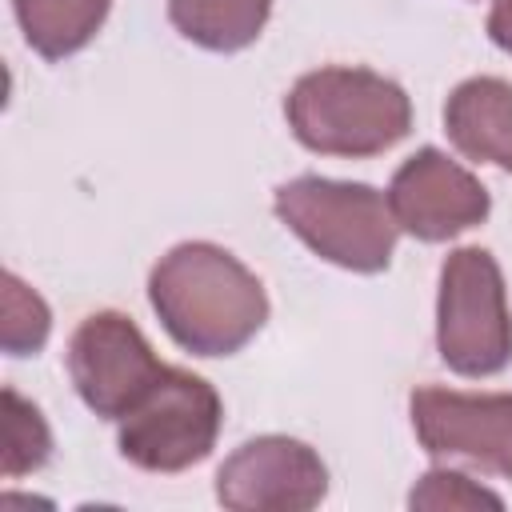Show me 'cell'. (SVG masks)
<instances>
[{"label": "cell", "mask_w": 512, "mask_h": 512, "mask_svg": "<svg viewBox=\"0 0 512 512\" xmlns=\"http://www.w3.org/2000/svg\"><path fill=\"white\" fill-rule=\"evenodd\" d=\"M388 204H392L400 232L428 240V244L452 240L488 216L484 184L436 148H420L396 168Z\"/></svg>", "instance_id": "cell-9"}, {"label": "cell", "mask_w": 512, "mask_h": 512, "mask_svg": "<svg viewBox=\"0 0 512 512\" xmlns=\"http://www.w3.org/2000/svg\"><path fill=\"white\" fill-rule=\"evenodd\" d=\"M276 216L316 256L348 272H380L392 260L400 224L392 204L372 184L296 176L276 188Z\"/></svg>", "instance_id": "cell-3"}, {"label": "cell", "mask_w": 512, "mask_h": 512, "mask_svg": "<svg viewBox=\"0 0 512 512\" xmlns=\"http://www.w3.org/2000/svg\"><path fill=\"white\" fill-rule=\"evenodd\" d=\"M272 0H168V20L180 36L212 52L248 48L268 24Z\"/></svg>", "instance_id": "cell-11"}, {"label": "cell", "mask_w": 512, "mask_h": 512, "mask_svg": "<svg viewBox=\"0 0 512 512\" xmlns=\"http://www.w3.org/2000/svg\"><path fill=\"white\" fill-rule=\"evenodd\" d=\"M148 300L168 336L196 356H232L268 320L264 284L208 240H188L160 256L148 276Z\"/></svg>", "instance_id": "cell-1"}, {"label": "cell", "mask_w": 512, "mask_h": 512, "mask_svg": "<svg viewBox=\"0 0 512 512\" xmlns=\"http://www.w3.org/2000/svg\"><path fill=\"white\" fill-rule=\"evenodd\" d=\"M324 492V460L292 436H256L216 472V500L232 512H308Z\"/></svg>", "instance_id": "cell-8"}, {"label": "cell", "mask_w": 512, "mask_h": 512, "mask_svg": "<svg viewBox=\"0 0 512 512\" xmlns=\"http://www.w3.org/2000/svg\"><path fill=\"white\" fill-rule=\"evenodd\" d=\"M220 396L208 380L168 368L120 416V452L144 472H184L200 464L220 436Z\"/></svg>", "instance_id": "cell-5"}, {"label": "cell", "mask_w": 512, "mask_h": 512, "mask_svg": "<svg viewBox=\"0 0 512 512\" xmlns=\"http://www.w3.org/2000/svg\"><path fill=\"white\" fill-rule=\"evenodd\" d=\"M284 116L292 136L324 156H376L412 128V104L396 80L344 64L304 72L284 100Z\"/></svg>", "instance_id": "cell-2"}, {"label": "cell", "mask_w": 512, "mask_h": 512, "mask_svg": "<svg viewBox=\"0 0 512 512\" xmlns=\"http://www.w3.org/2000/svg\"><path fill=\"white\" fill-rule=\"evenodd\" d=\"M408 504L412 508H500V496L452 468H436L412 488Z\"/></svg>", "instance_id": "cell-15"}, {"label": "cell", "mask_w": 512, "mask_h": 512, "mask_svg": "<svg viewBox=\"0 0 512 512\" xmlns=\"http://www.w3.org/2000/svg\"><path fill=\"white\" fill-rule=\"evenodd\" d=\"M408 412L428 456L512 476V392L416 388Z\"/></svg>", "instance_id": "cell-6"}, {"label": "cell", "mask_w": 512, "mask_h": 512, "mask_svg": "<svg viewBox=\"0 0 512 512\" xmlns=\"http://www.w3.org/2000/svg\"><path fill=\"white\" fill-rule=\"evenodd\" d=\"M68 372L80 400L104 416L120 420L164 372L144 332L120 312H92L68 340Z\"/></svg>", "instance_id": "cell-7"}, {"label": "cell", "mask_w": 512, "mask_h": 512, "mask_svg": "<svg viewBox=\"0 0 512 512\" xmlns=\"http://www.w3.org/2000/svg\"><path fill=\"white\" fill-rule=\"evenodd\" d=\"M24 40L44 60L80 52L104 24L112 0H12Z\"/></svg>", "instance_id": "cell-12"}, {"label": "cell", "mask_w": 512, "mask_h": 512, "mask_svg": "<svg viewBox=\"0 0 512 512\" xmlns=\"http://www.w3.org/2000/svg\"><path fill=\"white\" fill-rule=\"evenodd\" d=\"M436 348L460 376H496L512 360V312L492 252L456 248L440 268Z\"/></svg>", "instance_id": "cell-4"}, {"label": "cell", "mask_w": 512, "mask_h": 512, "mask_svg": "<svg viewBox=\"0 0 512 512\" xmlns=\"http://www.w3.org/2000/svg\"><path fill=\"white\" fill-rule=\"evenodd\" d=\"M444 132L468 160L512 172V84L500 76L456 84L444 104Z\"/></svg>", "instance_id": "cell-10"}, {"label": "cell", "mask_w": 512, "mask_h": 512, "mask_svg": "<svg viewBox=\"0 0 512 512\" xmlns=\"http://www.w3.org/2000/svg\"><path fill=\"white\" fill-rule=\"evenodd\" d=\"M48 328H52L48 304L16 272H4V324H0L4 352H12V356L40 352L48 340Z\"/></svg>", "instance_id": "cell-14"}, {"label": "cell", "mask_w": 512, "mask_h": 512, "mask_svg": "<svg viewBox=\"0 0 512 512\" xmlns=\"http://www.w3.org/2000/svg\"><path fill=\"white\" fill-rule=\"evenodd\" d=\"M488 36H492V44H500L504 52H512V0H492Z\"/></svg>", "instance_id": "cell-16"}, {"label": "cell", "mask_w": 512, "mask_h": 512, "mask_svg": "<svg viewBox=\"0 0 512 512\" xmlns=\"http://www.w3.org/2000/svg\"><path fill=\"white\" fill-rule=\"evenodd\" d=\"M52 452L48 424L36 404H28L16 388H4V476L16 480L36 472Z\"/></svg>", "instance_id": "cell-13"}]
</instances>
